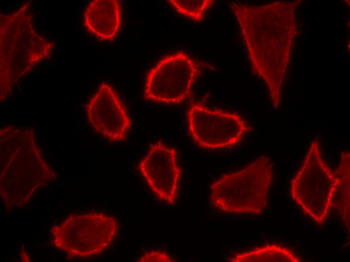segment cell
<instances>
[{"instance_id": "6da1fadb", "label": "cell", "mask_w": 350, "mask_h": 262, "mask_svg": "<svg viewBox=\"0 0 350 262\" xmlns=\"http://www.w3.org/2000/svg\"><path fill=\"white\" fill-rule=\"evenodd\" d=\"M301 1L274 2L259 6L231 2L253 71L267 84L277 108L296 34L295 9Z\"/></svg>"}, {"instance_id": "7a4b0ae2", "label": "cell", "mask_w": 350, "mask_h": 262, "mask_svg": "<svg viewBox=\"0 0 350 262\" xmlns=\"http://www.w3.org/2000/svg\"><path fill=\"white\" fill-rule=\"evenodd\" d=\"M30 3L9 15H0L1 100L11 92L22 76L40 61L50 57L53 42L33 27Z\"/></svg>"}, {"instance_id": "3957f363", "label": "cell", "mask_w": 350, "mask_h": 262, "mask_svg": "<svg viewBox=\"0 0 350 262\" xmlns=\"http://www.w3.org/2000/svg\"><path fill=\"white\" fill-rule=\"evenodd\" d=\"M273 177L269 157L261 156L244 168L213 182L210 186V205L227 214L260 215L268 205Z\"/></svg>"}, {"instance_id": "277c9868", "label": "cell", "mask_w": 350, "mask_h": 262, "mask_svg": "<svg viewBox=\"0 0 350 262\" xmlns=\"http://www.w3.org/2000/svg\"><path fill=\"white\" fill-rule=\"evenodd\" d=\"M341 179L324 160L318 138L308 147L301 166L290 183L292 200L318 225L329 214Z\"/></svg>"}, {"instance_id": "5b68a950", "label": "cell", "mask_w": 350, "mask_h": 262, "mask_svg": "<svg viewBox=\"0 0 350 262\" xmlns=\"http://www.w3.org/2000/svg\"><path fill=\"white\" fill-rule=\"evenodd\" d=\"M119 228L116 219L104 213L72 214L51 229L52 243L70 258H87L108 248Z\"/></svg>"}, {"instance_id": "8992f818", "label": "cell", "mask_w": 350, "mask_h": 262, "mask_svg": "<svg viewBox=\"0 0 350 262\" xmlns=\"http://www.w3.org/2000/svg\"><path fill=\"white\" fill-rule=\"evenodd\" d=\"M200 74L197 63L186 53L166 55L147 73L144 98L163 104L180 103L191 95Z\"/></svg>"}, {"instance_id": "52a82bcc", "label": "cell", "mask_w": 350, "mask_h": 262, "mask_svg": "<svg viewBox=\"0 0 350 262\" xmlns=\"http://www.w3.org/2000/svg\"><path fill=\"white\" fill-rule=\"evenodd\" d=\"M187 120L193 140L205 149L232 148L240 143L251 130L238 114L210 109L200 102L191 104L187 112Z\"/></svg>"}, {"instance_id": "ba28073f", "label": "cell", "mask_w": 350, "mask_h": 262, "mask_svg": "<svg viewBox=\"0 0 350 262\" xmlns=\"http://www.w3.org/2000/svg\"><path fill=\"white\" fill-rule=\"evenodd\" d=\"M138 169L158 200L174 205L182 174L176 149L161 141L151 144Z\"/></svg>"}, {"instance_id": "9c48e42d", "label": "cell", "mask_w": 350, "mask_h": 262, "mask_svg": "<svg viewBox=\"0 0 350 262\" xmlns=\"http://www.w3.org/2000/svg\"><path fill=\"white\" fill-rule=\"evenodd\" d=\"M88 120L99 134L112 142L125 140L131 127L126 110L113 88L102 82L86 107Z\"/></svg>"}, {"instance_id": "30bf717a", "label": "cell", "mask_w": 350, "mask_h": 262, "mask_svg": "<svg viewBox=\"0 0 350 262\" xmlns=\"http://www.w3.org/2000/svg\"><path fill=\"white\" fill-rule=\"evenodd\" d=\"M121 7L117 0H94L84 13L88 31L102 40H112L121 25Z\"/></svg>"}, {"instance_id": "8fae6325", "label": "cell", "mask_w": 350, "mask_h": 262, "mask_svg": "<svg viewBox=\"0 0 350 262\" xmlns=\"http://www.w3.org/2000/svg\"><path fill=\"white\" fill-rule=\"evenodd\" d=\"M230 262H299L291 249L277 244H267L248 251L236 253L228 258Z\"/></svg>"}, {"instance_id": "7c38bea8", "label": "cell", "mask_w": 350, "mask_h": 262, "mask_svg": "<svg viewBox=\"0 0 350 262\" xmlns=\"http://www.w3.org/2000/svg\"><path fill=\"white\" fill-rule=\"evenodd\" d=\"M336 172L340 178L338 189L341 190V210L343 218L349 224V152L343 151L340 156L339 164Z\"/></svg>"}, {"instance_id": "4fadbf2b", "label": "cell", "mask_w": 350, "mask_h": 262, "mask_svg": "<svg viewBox=\"0 0 350 262\" xmlns=\"http://www.w3.org/2000/svg\"><path fill=\"white\" fill-rule=\"evenodd\" d=\"M167 2L179 13L197 22L203 20L205 12L214 3L213 0H168Z\"/></svg>"}, {"instance_id": "5bb4252c", "label": "cell", "mask_w": 350, "mask_h": 262, "mask_svg": "<svg viewBox=\"0 0 350 262\" xmlns=\"http://www.w3.org/2000/svg\"><path fill=\"white\" fill-rule=\"evenodd\" d=\"M139 262H173L176 260L166 252L160 250H151L145 252L137 259Z\"/></svg>"}]
</instances>
